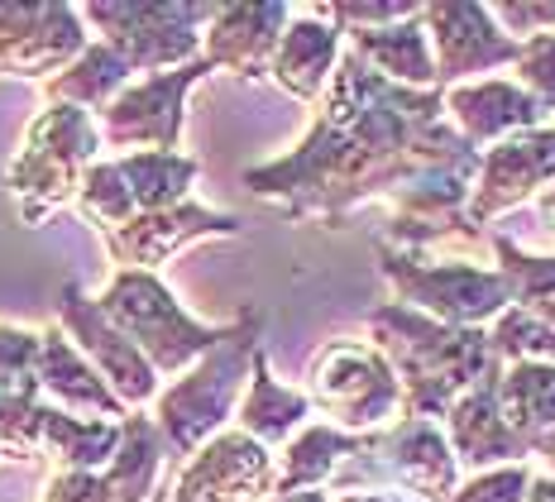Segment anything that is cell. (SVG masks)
Here are the masks:
<instances>
[{
    "label": "cell",
    "mask_w": 555,
    "mask_h": 502,
    "mask_svg": "<svg viewBox=\"0 0 555 502\" xmlns=\"http://www.w3.org/2000/svg\"><path fill=\"white\" fill-rule=\"evenodd\" d=\"M493 249H499V263H503L499 273L507 278V287H513V307L546 321L555 331V259H537V254L517 249L507 235L493 240Z\"/></svg>",
    "instance_id": "obj_28"
},
{
    "label": "cell",
    "mask_w": 555,
    "mask_h": 502,
    "mask_svg": "<svg viewBox=\"0 0 555 502\" xmlns=\"http://www.w3.org/2000/svg\"><path fill=\"white\" fill-rule=\"evenodd\" d=\"M489 15L503 20L507 29H541V34H551V25H555V5H489Z\"/></svg>",
    "instance_id": "obj_33"
},
{
    "label": "cell",
    "mask_w": 555,
    "mask_h": 502,
    "mask_svg": "<svg viewBox=\"0 0 555 502\" xmlns=\"http://www.w3.org/2000/svg\"><path fill=\"white\" fill-rule=\"evenodd\" d=\"M249 369H254V378H249V397L240 402V430L269 450V446H278V440L293 436V430L307 422L311 402L302 392L283 388V383L269 373V364H263V355H254Z\"/></svg>",
    "instance_id": "obj_25"
},
{
    "label": "cell",
    "mask_w": 555,
    "mask_h": 502,
    "mask_svg": "<svg viewBox=\"0 0 555 502\" xmlns=\"http://www.w3.org/2000/svg\"><path fill=\"white\" fill-rule=\"evenodd\" d=\"M369 436H350V430L335 426H307L302 436L287 446L283 469L273 474V493H302V488H321L331 484L335 469H340L350 454L364 450Z\"/></svg>",
    "instance_id": "obj_24"
},
{
    "label": "cell",
    "mask_w": 555,
    "mask_h": 502,
    "mask_svg": "<svg viewBox=\"0 0 555 502\" xmlns=\"http://www.w3.org/2000/svg\"><path fill=\"white\" fill-rule=\"evenodd\" d=\"M441 91L392 87L345 49L317 130L297 144V154L245 172V186L259 196H287V216L317 211L326 220L374 196L392 202L426 168L483 158L441 120Z\"/></svg>",
    "instance_id": "obj_1"
},
{
    "label": "cell",
    "mask_w": 555,
    "mask_h": 502,
    "mask_svg": "<svg viewBox=\"0 0 555 502\" xmlns=\"http://www.w3.org/2000/svg\"><path fill=\"white\" fill-rule=\"evenodd\" d=\"M555 182V125L541 130H522L513 139H503L499 149L479 158V178H474V196L465 206L469 226H489L493 216L522 206L537 186Z\"/></svg>",
    "instance_id": "obj_11"
},
{
    "label": "cell",
    "mask_w": 555,
    "mask_h": 502,
    "mask_svg": "<svg viewBox=\"0 0 555 502\" xmlns=\"http://www.w3.org/2000/svg\"><path fill=\"white\" fill-rule=\"evenodd\" d=\"M522 502H555V478L541 474V478H527V493Z\"/></svg>",
    "instance_id": "obj_34"
},
{
    "label": "cell",
    "mask_w": 555,
    "mask_h": 502,
    "mask_svg": "<svg viewBox=\"0 0 555 502\" xmlns=\"http://www.w3.org/2000/svg\"><path fill=\"white\" fill-rule=\"evenodd\" d=\"M211 73L206 57L172 67V73H154L139 87H125L120 96L101 111L106 120V144L115 149H139V154H172L182 134V96L196 77Z\"/></svg>",
    "instance_id": "obj_10"
},
{
    "label": "cell",
    "mask_w": 555,
    "mask_h": 502,
    "mask_svg": "<svg viewBox=\"0 0 555 502\" xmlns=\"http://www.w3.org/2000/svg\"><path fill=\"white\" fill-rule=\"evenodd\" d=\"M335 63H340V29L326 25V20H317V15H307V20H297V25L283 29L269 73L287 96L317 101L321 87H326L331 73H335Z\"/></svg>",
    "instance_id": "obj_22"
},
{
    "label": "cell",
    "mask_w": 555,
    "mask_h": 502,
    "mask_svg": "<svg viewBox=\"0 0 555 502\" xmlns=\"http://www.w3.org/2000/svg\"><path fill=\"white\" fill-rule=\"evenodd\" d=\"M273 488V454L245 430H225L196 450L172 502H259Z\"/></svg>",
    "instance_id": "obj_15"
},
{
    "label": "cell",
    "mask_w": 555,
    "mask_h": 502,
    "mask_svg": "<svg viewBox=\"0 0 555 502\" xmlns=\"http://www.w3.org/2000/svg\"><path fill=\"white\" fill-rule=\"evenodd\" d=\"M378 268L398 287V307H412L441 325H469V331H479L483 321H499L507 311V301H513L507 278L493 273V268H474L460 259L426 263L422 254L392 249L388 240H378Z\"/></svg>",
    "instance_id": "obj_6"
},
{
    "label": "cell",
    "mask_w": 555,
    "mask_h": 502,
    "mask_svg": "<svg viewBox=\"0 0 555 502\" xmlns=\"http://www.w3.org/2000/svg\"><path fill=\"white\" fill-rule=\"evenodd\" d=\"M340 502H416L408 493H340Z\"/></svg>",
    "instance_id": "obj_35"
},
{
    "label": "cell",
    "mask_w": 555,
    "mask_h": 502,
    "mask_svg": "<svg viewBox=\"0 0 555 502\" xmlns=\"http://www.w3.org/2000/svg\"><path fill=\"white\" fill-rule=\"evenodd\" d=\"M537 454H546V460H551V469H555V436H546V440H541V446H537Z\"/></svg>",
    "instance_id": "obj_38"
},
{
    "label": "cell",
    "mask_w": 555,
    "mask_h": 502,
    "mask_svg": "<svg viewBox=\"0 0 555 502\" xmlns=\"http://www.w3.org/2000/svg\"><path fill=\"white\" fill-rule=\"evenodd\" d=\"M422 20L431 25L426 39H436V91L465 73H489L499 63H517L522 43L493 25L489 5H422Z\"/></svg>",
    "instance_id": "obj_16"
},
{
    "label": "cell",
    "mask_w": 555,
    "mask_h": 502,
    "mask_svg": "<svg viewBox=\"0 0 555 502\" xmlns=\"http://www.w3.org/2000/svg\"><path fill=\"white\" fill-rule=\"evenodd\" d=\"M541 216H546L551 226H555V186H546V192H541Z\"/></svg>",
    "instance_id": "obj_37"
},
{
    "label": "cell",
    "mask_w": 555,
    "mask_h": 502,
    "mask_svg": "<svg viewBox=\"0 0 555 502\" xmlns=\"http://www.w3.org/2000/svg\"><path fill=\"white\" fill-rule=\"evenodd\" d=\"M211 235H240V220L182 202V206H168V211H149V216H134V220H125V226L106 230V249L125 268L149 273V268H158L168 254H178L182 244L211 240Z\"/></svg>",
    "instance_id": "obj_17"
},
{
    "label": "cell",
    "mask_w": 555,
    "mask_h": 502,
    "mask_svg": "<svg viewBox=\"0 0 555 502\" xmlns=\"http://www.w3.org/2000/svg\"><path fill=\"white\" fill-rule=\"evenodd\" d=\"M0 392L39 397V335L0 325Z\"/></svg>",
    "instance_id": "obj_30"
},
{
    "label": "cell",
    "mask_w": 555,
    "mask_h": 502,
    "mask_svg": "<svg viewBox=\"0 0 555 502\" xmlns=\"http://www.w3.org/2000/svg\"><path fill=\"white\" fill-rule=\"evenodd\" d=\"M43 446L63 469H106L120 450V422L67 416L63 407H43Z\"/></svg>",
    "instance_id": "obj_26"
},
{
    "label": "cell",
    "mask_w": 555,
    "mask_h": 502,
    "mask_svg": "<svg viewBox=\"0 0 555 502\" xmlns=\"http://www.w3.org/2000/svg\"><path fill=\"white\" fill-rule=\"evenodd\" d=\"M101 317L130 340L139 355L149 359L154 373H182L188 364L206 355V349L221 345L225 325H202L178 307V297L158 283L154 273H139V268H120L111 278V287L101 292Z\"/></svg>",
    "instance_id": "obj_4"
},
{
    "label": "cell",
    "mask_w": 555,
    "mask_h": 502,
    "mask_svg": "<svg viewBox=\"0 0 555 502\" xmlns=\"http://www.w3.org/2000/svg\"><path fill=\"white\" fill-rule=\"evenodd\" d=\"M293 10L287 5H221L216 25L206 34V63L230 67L240 77H263L273 63V49L283 39V25Z\"/></svg>",
    "instance_id": "obj_18"
},
{
    "label": "cell",
    "mask_w": 555,
    "mask_h": 502,
    "mask_svg": "<svg viewBox=\"0 0 555 502\" xmlns=\"http://www.w3.org/2000/svg\"><path fill=\"white\" fill-rule=\"evenodd\" d=\"M499 407L507 426L531 446L555 436V364H513L499 373Z\"/></svg>",
    "instance_id": "obj_23"
},
{
    "label": "cell",
    "mask_w": 555,
    "mask_h": 502,
    "mask_svg": "<svg viewBox=\"0 0 555 502\" xmlns=\"http://www.w3.org/2000/svg\"><path fill=\"white\" fill-rule=\"evenodd\" d=\"M101 149V130L87 111L49 106L29 125L25 154L10 163V192L20 196V216L39 226L57 206H67L82 192V178Z\"/></svg>",
    "instance_id": "obj_5"
},
{
    "label": "cell",
    "mask_w": 555,
    "mask_h": 502,
    "mask_svg": "<svg viewBox=\"0 0 555 502\" xmlns=\"http://www.w3.org/2000/svg\"><path fill=\"white\" fill-rule=\"evenodd\" d=\"M499 373L503 359H489V369L474 378V388L465 397H455L450 407V436L446 446L455 454V464H465L469 474H489V469H507V464H522L531 446L507 426L503 407H499Z\"/></svg>",
    "instance_id": "obj_12"
},
{
    "label": "cell",
    "mask_w": 555,
    "mask_h": 502,
    "mask_svg": "<svg viewBox=\"0 0 555 502\" xmlns=\"http://www.w3.org/2000/svg\"><path fill=\"white\" fill-rule=\"evenodd\" d=\"M87 49L73 5H0V73L43 77Z\"/></svg>",
    "instance_id": "obj_13"
},
{
    "label": "cell",
    "mask_w": 555,
    "mask_h": 502,
    "mask_svg": "<svg viewBox=\"0 0 555 502\" xmlns=\"http://www.w3.org/2000/svg\"><path fill=\"white\" fill-rule=\"evenodd\" d=\"M446 111L455 115L460 134L469 144L489 139H513L522 130H541V111L517 81H479V87H455L446 96Z\"/></svg>",
    "instance_id": "obj_20"
},
{
    "label": "cell",
    "mask_w": 555,
    "mask_h": 502,
    "mask_svg": "<svg viewBox=\"0 0 555 502\" xmlns=\"http://www.w3.org/2000/svg\"><path fill=\"white\" fill-rule=\"evenodd\" d=\"M273 502H326V493L321 488H302V493H278Z\"/></svg>",
    "instance_id": "obj_36"
},
{
    "label": "cell",
    "mask_w": 555,
    "mask_h": 502,
    "mask_svg": "<svg viewBox=\"0 0 555 502\" xmlns=\"http://www.w3.org/2000/svg\"><path fill=\"white\" fill-rule=\"evenodd\" d=\"M221 5H87L82 15L106 29V49L120 57L130 73L168 63H192L196 53V25L216 20Z\"/></svg>",
    "instance_id": "obj_9"
},
{
    "label": "cell",
    "mask_w": 555,
    "mask_h": 502,
    "mask_svg": "<svg viewBox=\"0 0 555 502\" xmlns=\"http://www.w3.org/2000/svg\"><path fill=\"white\" fill-rule=\"evenodd\" d=\"M259 355V311H245L235 325H225L221 345L206 349L192 364L188 378H178L172 388L158 397V436H164L168 450L192 454L211 436L216 426L230 416L240 397V383H245V369Z\"/></svg>",
    "instance_id": "obj_3"
},
{
    "label": "cell",
    "mask_w": 555,
    "mask_h": 502,
    "mask_svg": "<svg viewBox=\"0 0 555 502\" xmlns=\"http://www.w3.org/2000/svg\"><path fill=\"white\" fill-rule=\"evenodd\" d=\"M489 355L513 364H555V331L527 311H503L489 331Z\"/></svg>",
    "instance_id": "obj_29"
},
{
    "label": "cell",
    "mask_w": 555,
    "mask_h": 502,
    "mask_svg": "<svg viewBox=\"0 0 555 502\" xmlns=\"http://www.w3.org/2000/svg\"><path fill=\"white\" fill-rule=\"evenodd\" d=\"M350 34V53L360 57L369 73H378L392 87L408 91H436V57H431V39L426 29L412 20L402 25H384V29H340Z\"/></svg>",
    "instance_id": "obj_19"
},
{
    "label": "cell",
    "mask_w": 555,
    "mask_h": 502,
    "mask_svg": "<svg viewBox=\"0 0 555 502\" xmlns=\"http://www.w3.org/2000/svg\"><path fill=\"white\" fill-rule=\"evenodd\" d=\"M125 81H130V67H125L106 43H91V49H82L63 73L49 81V96L57 101V106H77V111L101 106L106 111L111 101L125 91Z\"/></svg>",
    "instance_id": "obj_27"
},
{
    "label": "cell",
    "mask_w": 555,
    "mask_h": 502,
    "mask_svg": "<svg viewBox=\"0 0 555 502\" xmlns=\"http://www.w3.org/2000/svg\"><path fill=\"white\" fill-rule=\"evenodd\" d=\"M517 87L537 101V111H555V34H531L517 53Z\"/></svg>",
    "instance_id": "obj_31"
},
{
    "label": "cell",
    "mask_w": 555,
    "mask_h": 502,
    "mask_svg": "<svg viewBox=\"0 0 555 502\" xmlns=\"http://www.w3.org/2000/svg\"><path fill=\"white\" fill-rule=\"evenodd\" d=\"M374 349L388 359L392 378L402 388V412L436 422L455 407V397L474 388L483 369H489V331H469V325H441L412 307H378L369 317Z\"/></svg>",
    "instance_id": "obj_2"
},
{
    "label": "cell",
    "mask_w": 555,
    "mask_h": 502,
    "mask_svg": "<svg viewBox=\"0 0 555 502\" xmlns=\"http://www.w3.org/2000/svg\"><path fill=\"white\" fill-rule=\"evenodd\" d=\"M196 182V158L182 154H130L120 163H91L82 192H77V206L96 220V230L125 226L134 216L149 211H168V206H182L188 186Z\"/></svg>",
    "instance_id": "obj_8"
},
{
    "label": "cell",
    "mask_w": 555,
    "mask_h": 502,
    "mask_svg": "<svg viewBox=\"0 0 555 502\" xmlns=\"http://www.w3.org/2000/svg\"><path fill=\"white\" fill-rule=\"evenodd\" d=\"M527 478H531V474L522 469V464L474 474V478H465V484H455V493H450L446 502H522Z\"/></svg>",
    "instance_id": "obj_32"
},
{
    "label": "cell",
    "mask_w": 555,
    "mask_h": 502,
    "mask_svg": "<svg viewBox=\"0 0 555 502\" xmlns=\"http://www.w3.org/2000/svg\"><path fill=\"white\" fill-rule=\"evenodd\" d=\"M57 311H63V325L73 331L77 340V355L87 359L91 369L106 378V388L120 397V407H139L149 402L158 388V373L149 369V359L139 355V349L125 340L115 325L101 317L96 301H87L77 287H63V301H57Z\"/></svg>",
    "instance_id": "obj_14"
},
{
    "label": "cell",
    "mask_w": 555,
    "mask_h": 502,
    "mask_svg": "<svg viewBox=\"0 0 555 502\" xmlns=\"http://www.w3.org/2000/svg\"><path fill=\"white\" fill-rule=\"evenodd\" d=\"M321 412H331L335 430H350V436H369L384 422L402 412V388L392 378L388 359L374 345L360 340H331L311 359V397Z\"/></svg>",
    "instance_id": "obj_7"
},
{
    "label": "cell",
    "mask_w": 555,
    "mask_h": 502,
    "mask_svg": "<svg viewBox=\"0 0 555 502\" xmlns=\"http://www.w3.org/2000/svg\"><path fill=\"white\" fill-rule=\"evenodd\" d=\"M39 388L53 392L63 407H77V412H96L101 422H125L120 397L106 388L96 369L77 355V345L67 340L57 325L39 335Z\"/></svg>",
    "instance_id": "obj_21"
}]
</instances>
